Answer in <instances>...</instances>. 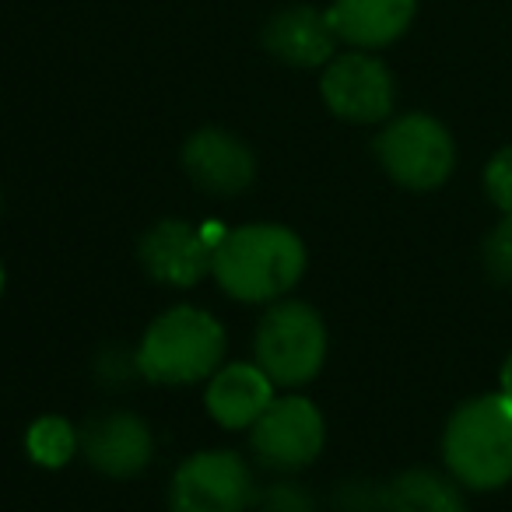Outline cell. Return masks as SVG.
<instances>
[{
	"instance_id": "cell-6",
	"label": "cell",
	"mask_w": 512,
	"mask_h": 512,
	"mask_svg": "<svg viewBox=\"0 0 512 512\" xmlns=\"http://www.w3.org/2000/svg\"><path fill=\"white\" fill-rule=\"evenodd\" d=\"M253 502V477L239 453L214 449L179 463L172 477V512H246Z\"/></svg>"
},
{
	"instance_id": "cell-3",
	"label": "cell",
	"mask_w": 512,
	"mask_h": 512,
	"mask_svg": "<svg viewBox=\"0 0 512 512\" xmlns=\"http://www.w3.org/2000/svg\"><path fill=\"white\" fill-rule=\"evenodd\" d=\"M225 355V330L211 313L176 306L162 313L137 348V369L151 383H197L214 376Z\"/></svg>"
},
{
	"instance_id": "cell-7",
	"label": "cell",
	"mask_w": 512,
	"mask_h": 512,
	"mask_svg": "<svg viewBox=\"0 0 512 512\" xmlns=\"http://www.w3.org/2000/svg\"><path fill=\"white\" fill-rule=\"evenodd\" d=\"M320 92L330 113L348 123H379L393 109V78L383 60L369 53H344L330 60Z\"/></svg>"
},
{
	"instance_id": "cell-18",
	"label": "cell",
	"mask_w": 512,
	"mask_h": 512,
	"mask_svg": "<svg viewBox=\"0 0 512 512\" xmlns=\"http://www.w3.org/2000/svg\"><path fill=\"white\" fill-rule=\"evenodd\" d=\"M484 190L491 204L502 207V214H512V144L502 148L484 169Z\"/></svg>"
},
{
	"instance_id": "cell-10",
	"label": "cell",
	"mask_w": 512,
	"mask_h": 512,
	"mask_svg": "<svg viewBox=\"0 0 512 512\" xmlns=\"http://www.w3.org/2000/svg\"><path fill=\"white\" fill-rule=\"evenodd\" d=\"M183 169L200 190L218 193V197H232L242 193L256 176L253 151L232 137L228 130L204 127L186 141L183 148Z\"/></svg>"
},
{
	"instance_id": "cell-12",
	"label": "cell",
	"mask_w": 512,
	"mask_h": 512,
	"mask_svg": "<svg viewBox=\"0 0 512 512\" xmlns=\"http://www.w3.org/2000/svg\"><path fill=\"white\" fill-rule=\"evenodd\" d=\"M327 15L337 39L358 50H383L411 29L418 0H334Z\"/></svg>"
},
{
	"instance_id": "cell-8",
	"label": "cell",
	"mask_w": 512,
	"mask_h": 512,
	"mask_svg": "<svg viewBox=\"0 0 512 512\" xmlns=\"http://www.w3.org/2000/svg\"><path fill=\"white\" fill-rule=\"evenodd\" d=\"M253 453L278 470H299L320 456L323 449V418L309 400L285 397L274 400L260 418H256L253 432Z\"/></svg>"
},
{
	"instance_id": "cell-13",
	"label": "cell",
	"mask_w": 512,
	"mask_h": 512,
	"mask_svg": "<svg viewBox=\"0 0 512 512\" xmlns=\"http://www.w3.org/2000/svg\"><path fill=\"white\" fill-rule=\"evenodd\" d=\"M274 404V383L260 365H225L207 383V411L225 428H253Z\"/></svg>"
},
{
	"instance_id": "cell-20",
	"label": "cell",
	"mask_w": 512,
	"mask_h": 512,
	"mask_svg": "<svg viewBox=\"0 0 512 512\" xmlns=\"http://www.w3.org/2000/svg\"><path fill=\"white\" fill-rule=\"evenodd\" d=\"M502 397L512 400V355L505 358V365H502Z\"/></svg>"
},
{
	"instance_id": "cell-17",
	"label": "cell",
	"mask_w": 512,
	"mask_h": 512,
	"mask_svg": "<svg viewBox=\"0 0 512 512\" xmlns=\"http://www.w3.org/2000/svg\"><path fill=\"white\" fill-rule=\"evenodd\" d=\"M484 267L495 281L512 285V214H502V221L484 239Z\"/></svg>"
},
{
	"instance_id": "cell-2",
	"label": "cell",
	"mask_w": 512,
	"mask_h": 512,
	"mask_svg": "<svg viewBox=\"0 0 512 512\" xmlns=\"http://www.w3.org/2000/svg\"><path fill=\"white\" fill-rule=\"evenodd\" d=\"M442 456L467 488H502L512 477V400L488 393L456 407L442 435Z\"/></svg>"
},
{
	"instance_id": "cell-21",
	"label": "cell",
	"mask_w": 512,
	"mask_h": 512,
	"mask_svg": "<svg viewBox=\"0 0 512 512\" xmlns=\"http://www.w3.org/2000/svg\"><path fill=\"white\" fill-rule=\"evenodd\" d=\"M0 292H4V267H0Z\"/></svg>"
},
{
	"instance_id": "cell-16",
	"label": "cell",
	"mask_w": 512,
	"mask_h": 512,
	"mask_svg": "<svg viewBox=\"0 0 512 512\" xmlns=\"http://www.w3.org/2000/svg\"><path fill=\"white\" fill-rule=\"evenodd\" d=\"M81 446V435L64 418H39L25 435V449L39 467H64Z\"/></svg>"
},
{
	"instance_id": "cell-19",
	"label": "cell",
	"mask_w": 512,
	"mask_h": 512,
	"mask_svg": "<svg viewBox=\"0 0 512 512\" xmlns=\"http://www.w3.org/2000/svg\"><path fill=\"white\" fill-rule=\"evenodd\" d=\"M260 512H313V498L299 484H278L260 498Z\"/></svg>"
},
{
	"instance_id": "cell-4",
	"label": "cell",
	"mask_w": 512,
	"mask_h": 512,
	"mask_svg": "<svg viewBox=\"0 0 512 512\" xmlns=\"http://www.w3.org/2000/svg\"><path fill=\"white\" fill-rule=\"evenodd\" d=\"M327 358V327L306 302H278L256 327V365L278 386H302Z\"/></svg>"
},
{
	"instance_id": "cell-1",
	"label": "cell",
	"mask_w": 512,
	"mask_h": 512,
	"mask_svg": "<svg viewBox=\"0 0 512 512\" xmlns=\"http://www.w3.org/2000/svg\"><path fill=\"white\" fill-rule=\"evenodd\" d=\"M211 274L239 302H271L306 274V246L285 225H246L221 235Z\"/></svg>"
},
{
	"instance_id": "cell-5",
	"label": "cell",
	"mask_w": 512,
	"mask_h": 512,
	"mask_svg": "<svg viewBox=\"0 0 512 512\" xmlns=\"http://www.w3.org/2000/svg\"><path fill=\"white\" fill-rule=\"evenodd\" d=\"M376 158L407 190H435L453 176L456 144L435 116L407 113L376 137Z\"/></svg>"
},
{
	"instance_id": "cell-14",
	"label": "cell",
	"mask_w": 512,
	"mask_h": 512,
	"mask_svg": "<svg viewBox=\"0 0 512 512\" xmlns=\"http://www.w3.org/2000/svg\"><path fill=\"white\" fill-rule=\"evenodd\" d=\"M264 46L292 67H320L334 60L337 32L330 15L316 8H288L264 29Z\"/></svg>"
},
{
	"instance_id": "cell-9",
	"label": "cell",
	"mask_w": 512,
	"mask_h": 512,
	"mask_svg": "<svg viewBox=\"0 0 512 512\" xmlns=\"http://www.w3.org/2000/svg\"><path fill=\"white\" fill-rule=\"evenodd\" d=\"M214 242L186 221H158L141 239V264L162 285L190 288L211 271Z\"/></svg>"
},
{
	"instance_id": "cell-11",
	"label": "cell",
	"mask_w": 512,
	"mask_h": 512,
	"mask_svg": "<svg viewBox=\"0 0 512 512\" xmlns=\"http://www.w3.org/2000/svg\"><path fill=\"white\" fill-rule=\"evenodd\" d=\"M81 449L88 463L109 477H130L148 467L151 460V432L134 414H99L81 432Z\"/></svg>"
},
{
	"instance_id": "cell-15",
	"label": "cell",
	"mask_w": 512,
	"mask_h": 512,
	"mask_svg": "<svg viewBox=\"0 0 512 512\" xmlns=\"http://www.w3.org/2000/svg\"><path fill=\"white\" fill-rule=\"evenodd\" d=\"M386 512H467L453 481L435 470H407L383 491Z\"/></svg>"
}]
</instances>
